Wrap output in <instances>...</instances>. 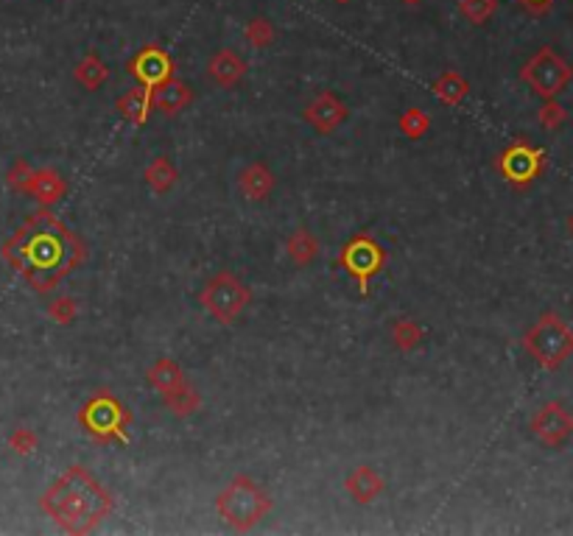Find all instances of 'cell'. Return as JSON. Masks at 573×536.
<instances>
[{"label": "cell", "instance_id": "cell-13", "mask_svg": "<svg viewBox=\"0 0 573 536\" xmlns=\"http://www.w3.org/2000/svg\"><path fill=\"white\" fill-rule=\"evenodd\" d=\"M341 118H344V109H341L333 98H328V96L311 109V121H316L319 129H330V126H336Z\"/></svg>", "mask_w": 573, "mask_h": 536}, {"label": "cell", "instance_id": "cell-17", "mask_svg": "<svg viewBox=\"0 0 573 536\" xmlns=\"http://www.w3.org/2000/svg\"><path fill=\"white\" fill-rule=\"evenodd\" d=\"M462 12L473 22H484L495 12V0H462Z\"/></svg>", "mask_w": 573, "mask_h": 536}, {"label": "cell", "instance_id": "cell-12", "mask_svg": "<svg viewBox=\"0 0 573 536\" xmlns=\"http://www.w3.org/2000/svg\"><path fill=\"white\" fill-rule=\"evenodd\" d=\"M87 422H90V428L93 430H104V433H109V430H115V425L121 422V411H118V405L115 403H93V408H90V413H87Z\"/></svg>", "mask_w": 573, "mask_h": 536}, {"label": "cell", "instance_id": "cell-15", "mask_svg": "<svg viewBox=\"0 0 573 536\" xmlns=\"http://www.w3.org/2000/svg\"><path fill=\"white\" fill-rule=\"evenodd\" d=\"M79 79L87 84V87H98L104 79H107V70H104V64L98 62V59H84L81 64H79Z\"/></svg>", "mask_w": 573, "mask_h": 536}, {"label": "cell", "instance_id": "cell-6", "mask_svg": "<svg viewBox=\"0 0 573 536\" xmlns=\"http://www.w3.org/2000/svg\"><path fill=\"white\" fill-rule=\"evenodd\" d=\"M204 302H208V308L216 316L233 319L241 311L244 302H246V294H244V288L235 283L233 277H216L210 283V288L204 291Z\"/></svg>", "mask_w": 573, "mask_h": 536}, {"label": "cell", "instance_id": "cell-7", "mask_svg": "<svg viewBox=\"0 0 573 536\" xmlns=\"http://www.w3.org/2000/svg\"><path fill=\"white\" fill-rule=\"evenodd\" d=\"M134 73L141 76L146 84H159L168 76V59L166 54H159L157 48L143 51L141 56L134 59Z\"/></svg>", "mask_w": 573, "mask_h": 536}, {"label": "cell", "instance_id": "cell-11", "mask_svg": "<svg viewBox=\"0 0 573 536\" xmlns=\"http://www.w3.org/2000/svg\"><path fill=\"white\" fill-rule=\"evenodd\" d=\"M210 73H213V79L221 81V84H233L235 79L244 76V62H241L235 54L221 51V54L213 56V62H210Z\"/></svg>", "mask_w": 573, "mask_h": 536}, {"label": "cell", "instance_id": "cell-14", "mask_svg": "<svg viewBox=\"0 0 573 536\" xmlns=\"http://www.w3.org/2000/svg\"><path fill=\"white\" fill-rule=\"evenodd\" d=\"M185 101H188V89L182 84H176V81L166 84L163 89L157 92V106L166 109V112H176Z\"/></svg>", "mask_w": 573, "mask_h": 536}, {"label": "cell", "instance_id": "cell-3", "mask_svg": "<svg viewBox=\"0 0 573 536\" xmlns=\"http://www.w3.org/2000/svg\"><path fill=\"white\" fill-rule=\"evenodd\" d=\"M218 508H221V515H224L229 523L249 525V523H255V520L263 515L266 500H263V495H261L258 489L252 486L249 481H235V483L229 486L227 492L221 495Z\"/></svg>", "mask_w": 573, "mask_h": 536}, {"label": "cell", "instance_id": "cell-23", "mask_svg": "<svg viewBox=\"0 0 573 536\" xmlns=\"http://www.w3.org/2000/svg\"><path fill=\"white\" fill-rule=\"evenodd\" d=\"M12 445L17 447V453H29V447H31V436H26V433H17V436L12 438Z\"/></svg>", "mask_w": 573, "mask_h": 536}, {"label": "cell", "instance_id": "cell-8", "mask_svg": "<svg viewBox=\"0 0 573 536\" xmlns=\"http://www.w3.org/2000/svg\"><path fill=\"white\" fill-rule=\"evenodd\" d=\"M535 428H537V433H540L545 441H554V445H557V441H560L562 436L570 433V419H568L557 405H552V408H545V411L537 416Z\"/></svg>", "mask_w": 573, "mask_h": 536}, {"label": "cell", "instance_id": "cell-10", "mask_svg": "<svg viewBox=\"0 0 573 536\" xmlns=\"http://www.w3.org/2000/svg\"><path fill=\"white\" fill-rule=\"evenodd\" d=\"M378 260H381L378 246L366 243V241H358L355 246L347 249V266H350L355 274H372V271L378 268Z\"/></svg>", "mask_w": 573, "mask_h": 536}, {"label": "cell", "instance_id": "cell-26", "mask_svg": "<svg viewBox=\"0 0 573 536\" xmlns=\"http://www.w3.org/2000/svg\"><path fill=\"white\" fill-rule=\"evenodd\" d=\"M338 4H347V0H338Z\"/></svg>", "mask_w": 573, "mask_h": 536}, {"label": "cell", "instance_id": "cell-22", "mask_svg": "<svg viewBox=\"0 0 573 536\" xmlns=\"http://www.w3.org/2000/svg\"><path fill=\"white\" fill-rule=\"evenodd\" d=\"M149 179H159V182H157V188H166V184L174 179V174H171V171H166V162H157V166L149 171Z\"/></svg>", "mask_w": 573, "mask_h": 536}, {"label": "cell", "instance_id": "cell-20", "mask_svg": "<svg viewBox=\"0 0 573 536\" xmlns=\"http://www.w3.org/2000/svg\"><path fill=\"white\" fill-rule=\"evenodd\" d=\"M437 89H440V96H442V98H448V101H456V98L462 96V92L467 89V87H465L462 81H458L456 76H445V79L437 84Z\"/></svg>", "mask_w": 573, "mask_h": 536}, {"label": "cell", "instance_id": "cell-9", "mask_svg": "<svg viewBox=\"0 0 573 536\" xmlns=\"http://www.w3.org/2000/svg\"><path fill=\"white\" fill-rule=\"evenodd\" d=\"M503 168H507V174L512 179L523 182V179H529L537 171V154L529 151V149H523V146H517V149H512L507 154V159H503Z\"/></svg>", "mask_w": 573, "mask_h": 536}, {"label": "cell", "instance_id": "cell-5", "mask_svg": "<svg viewBox=\"0 0 573 536\" xmlns=\"http://www.w3.org/2000/svg\"><path fill=\"white\" fill-rule=\"evenodd\" d=\"M529 346L535 349V355L543 363H557L570 353L573 341H570V333L562 328V324L554 316H548L545 321L537 324V330L529 336Z\"/></svg>", "mask_w": 573, "mask_h": 536}, {"label": "cell", "instance_id": "cell-19", "mask_svg": "<svg viewBox=\"0 0 573 536\" xmlns=\"http://www.w3.org/2000/svg\"><path fill=\"white\" fill-rule=\"evenodd\" d=\"M266 176H269V174H266L263 168H252V171L246 174V179H252V182H244V188L249 191V196H263V193L271 188V184H266V182L261 184V179H266Z\"/></svg>", "mask_w": 573, "mask_h": 536}, {"label": "cell", "instance_id": "cell-16", "mask_svg": "<svg viewBox=\"0 0 573 536\" xmlns=\"http://www.w3.org/2000/svg\"><path fill=\"white\" fill-rule=\"evenodd\" d=\"M350 489L361 498V500H370L378 492V478L370 470H358V475L350 481Z\"/></svg>", "mask_w": 573, "mask_h": 536}, {"label": "cell", "instance_id": "cell-24", "mask_svg": "<svg viewBox=\"0 0 573 536\" xmlns=\"http://www.w3.org/2000/svg\"><path fill=\"white\" fill-rule=\"evenodd\" d=\"M526 6H535V9H543V6H548L552 4V0H523Z\"/></svg>", "mask_w": 573, "mask_h": 536}, {"label": "cell", "instance_id": "cell-2", "mask_svg": "<svg viewBox=\"0 0 573 536\" xmlns=\"http://www.w3.org/2000/svg\"><path fill=\"white\" fill-rule=\"evenodd\" d=\"M45 506H48V511L59 523H64L73 531H81L104 515L107 498L101 489L87 478V472L73 470L71 475H64L59 481V486L48 495Z\"/></svg>", "mask_w": 573, "mask_h": 536}, {"label": "cell", "instance_id": "cell-18", "mask_svg": "<svg viewBox=\"0 0 573 536\" xmlns=\"http://www.w3.org/2000/svg\"><path fill=\"white\" fill-rule=\"evenodd\" d=\"M121 106L126 109V118L132 115L134 121H141V118H143V112H146V96H143L141 89H132V92H129V98H126Z\"/></svg>", "mask_w": 573, "mask_h": 536}, {"label": "cell", "instance_id": "cell-4", "mask_svg": "<svg viewBox=\"0 0 573 536\" xmlns=\"http://www.w3.org/2000/svg\"><path fill=\"white\" fill-rule=\"evenodd\" d=\"M526 79H529L532 87L537 92H543V96H554V92L562 89V84L570 79V70L552 48H543L529 62V67H526Z\"/></svg>", "mask_w": 573, "mask_h": 536}, {"label": "cell", "instance_id": "cell-21", "mask_svg": "<svg viewBox=\"0 0 573 536\" xmlns=\"http://www.w3.org/2000/svg\"><path fill=\"white\" fill-rule=\"evenodd\" d=\"M249 37L252 39H255L258 45H263L269 37H271V29H269V22L266 20H255V22H252V26H249Z\"/></svg>", "mask_w": 573, "mask_h": 536}, {"label": "cell", "instance_id": "cell-1", "mask_svg": "<svg viewBox=\"0 0 573 536\" xmlns=\"http://www.w3.org/2000/svg\"><path fill=\"white\" fill-rule=\"evenodd\" d=\"M14 260L26 268L37 288H48L76 260V246L62 224L51 218H34L12 243Z\"/></svg>", "mask_w": 573, "mask_h": 536}, {"label": "cell", "instance_id": "cell-25", "mask_svg": "<svg viewBox=\"0 0 573 536\" xmlns=\"http://www.w3.org/2000/svg\"><path fill=\"white\" fill-rule=\"evenodd\" d=\"M406 4H420V0H406Z\"/></svg>", "mask_w": 573, "mask_h": 536}]
</instances>
